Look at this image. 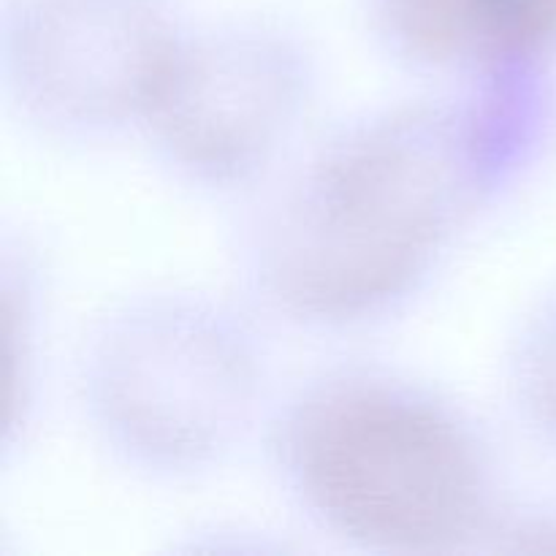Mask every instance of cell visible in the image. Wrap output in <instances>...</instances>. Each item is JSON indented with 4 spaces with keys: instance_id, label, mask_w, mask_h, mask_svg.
Listing matches in <instances>:
<instances>
[{
    "instance_id": "5b68a950",
    "label": "cell",
    "mask_w": 556,
    "mask_h": 556,
    "mask_svg": "<svg viewBox=\"0 0 556 556\" xmlns=\"http://www.w3.org/2000/svg\"><path fill=\"white\" fill-rule=\"evenodd\" d=\"M182 30L168 0H9L5 98L49 144H109L141 128Z\"/></svg>"
},
{
    "instance_id": "7a4b0ae2",
    "label": "cell",
    "mask_w": 556,
    "mask_h": 556,
    "mask_svg": "<svg viewBox=\"0 0 556 556\" xmlns=\"http://www.w3.org/2000/svg\"><path fill=\"white\" fill-rule=\"evenodd\" d=\"M261 445L288 508L356 552H497L516 510L486 421L394 364L309 372L271 402Z\"/></svg>"
},
{
    "instance_id": "277c9868",
    "label": "cell",
    "mask_w": 556,
    "mask_h": 556,
    "mask_svg": "<svg viewBox=\"0 0 556 556\" xmlns=\"http://www.w3.org/2000/svg\"><path fill=\"white\" fill-rule=\"evenodd\" d=\"M318 90V54L291 27L185 25L139 134L174 182L253 193L304 141Z\"/></svg>"
},
{
    "instance_id": "6da1fadb",
    "label": "cell",
    "mask_w": 556,
    "mask_h": 556,
    "mask_svg": "<svg viewBox=\"0 0 556 556\" xmlns=\"http://www.w3.org/2000/svg\"><path fill=\"white\" fill-rule=\"evenodd\" d=\"M554 123V71H527L367 109L304 139L250 193L237 239L248 304L309 331L394 318L535 168Z\"/></svg>"
},
{
    "instance_id": "52a82bcc",
    "label": "cell",
    "mask_w": 556,
    "mask_h": 556,
    "mask_svg": "<svg viewBox=\"0 0 556 556\" xmlns=\"http://www.w3.org/2000/svg\"><path fill=\"white\" fill-rule=\"evenodd\" d=\"M503 394L527 438L556 454V286L525 309L508 334Z\"/></svg>"
},
{
    "instance_id": "8992f818",
    "label": "cell",
    "mask_w": 556,
    "mask_h": 556,
    "mask_svg": "<svg viewBox=\"0 0 556 556\" xmlns=\"http://www.w3.org/2000/svg\"><path fill=\"white\" fill-rule=\"evenodd\" d=\"M369 27L391 63L451 87L556 63V0H369Z\"/></svg>"
},
{
    "instance_id": "3957f363",
    "label": "cell",
    "mask_w": 556,
    "mask_h": 556,
    "mask_svg": "<svg viewBox=\"0 0 556 556\" xmlns=\"http://www.w3.org/2000/svg\"><path fill=\"white\" fill-rule=\"evenodd\" d=\"M250 309L195 288H155L92 320L76 391L114 465L147 481H193L261 432L269 356Z\"/></svg>"
}]
</instances>
